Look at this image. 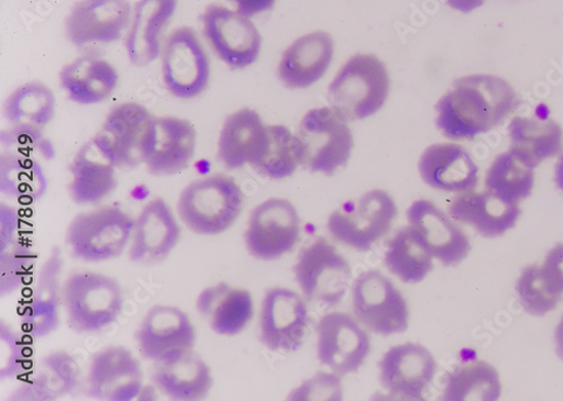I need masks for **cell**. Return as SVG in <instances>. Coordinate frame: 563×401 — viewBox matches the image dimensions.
Instances as JSON below:
<instances>
[{"instance_id":"24","label":"cell","mask_w":563,"mask_h":401,"mask_svg":"<svg viewBox=\"0 0 563 401\" xmlns=\"http://www.w3.org/2000/svg\"><path fill=\"white\" fill-rule=\"evenodd\" d=\"M177 9V0H139L125 48L132 65L146 67L163 53V33Z\"/></svg>"},{"instance_id":"45","label":"cell","mask_w":563,"mask_h":401,"mask_svg":"<svg viewBox=\"0 0 563 401\" xmlns=\"http://www.w3.org/2000/svg\"><path fill=\"white\" fill-rule=\"evenodd\" d=\"M440 2L461 13H472L481 9L486 0H440Z\"/></svg>"},{"instance_id":"12","label":"cell","mask_w":563,"mask_h":401,"mask_svg":"<svg viewBox=\"0 0 563 401\" xmlns=\"http://www.w3.org/2000/svg\"><path fill=\"white\" fill-rule=\"evenodd\" d=\"M201 22L211 48L227 66L243 69L258 59L262 36L250 18L224 7L211 5Z\"/></svg>"},{"instance_id":"23","label":"cell","mask_w":563,"mask_h":401,"mask_svg":"<svg viewBox=\"0 0 563 401\" xmlns=\"http://www.w3.org/2000/svg\"><path fill=\"white\" fill-rule=\"evenodd\" d=\"M267 142V126L260 114L243 109L225 119L220 133L218 156L228 169H239L246 165L255 167L264 156Z\"/></svg>"},{"instance_id":"34","label":"cell","mask_w":563,"mask_h":401,"mask_svg":"<svg viewBox=\"0 0 563 401\" xmlns=\"http://www.w3.org/2000/svg\"><path fill=\"white\" fill-rule=\"evenodd\" d=\"M56 112V98L52 88L42 82H27L8 98L4 116L11 125L43 130L52 123Z\"/></svg>"},{"instance_id":"28","label":"cell","mask_w":563,"mask_h":401,"mask_svg":"<svg viewBox=\"0 0 563 401\" xmlns=\"http://www.w3.org/2000/svg\"><path fill=\"white\" fill-rule=\"evenodd\" d=\"M197 308L210 328L221 336H236L254 318V302L246 290L220 283L203 290Z\"/></svg>"},{"instance_id":"22","label":"cell","mask_w":563,"mask_h":401,"mask_svg":"<svg viewBox=\"0 0 563 401\" xmlns=\"http://www.w3.org/2000/svg\"><path fill=\"white\" fill-rule=\"evenodd\" d=\"M418 169L422 181L439 191L460 194L479 185V167L461 145H432L421 155Z\"/></svg>"},{"instance_id":"37","label":"cell","mask_w":563,"mask_h":401,"mask_svg":"<svg viewBox=\"0 0 563 401\" xmlns=\"http://www.w3.org/2000/svg\"><path fill=\"white\" fill-rule=\"evenodd\" d=\"M501 394L497 370L489 364L476 360L460 366L450 375L442 394L445 401H496Z\"/></svg>"},{"instance_id":"47","label":"cell","mask_w":563,"mask_h":401,"mask_svg":"<svg viewBox=\"0 0 563 401\" xmlns=\"http://www.w3.org/2000/svg\"><path fill=\"white\" fill-rule=\"evenodd\" d=\"M554 338L556 354L559 358L563 361V318L556 326Z\"/></svg>"},{"instance_id":"30","label":"cell","mask_w":563,"mask_h":401,"mask_svg":"<svg viewBox=\"0 0 563 401\" xmlns=\"http://www.w3.org/2000/svg\"><path fill=\"white\" fill-rule=\"evenodd\" d=\"M119 74L109 62L84 56L65 66L60 83L68 99L80 105H93L107 101L115 91Z\"/></svg>"},{"instance_id":"29","label":"cell","mask_w":563,"mask_h":401,"mask_svg":"<svg viewBox=\"0 0 563 401\" xmlns=\"http://www.w3.org/2000/svg\"><path fill=\"white\" fill-rule=\"evenodd\" d=\"M117 168L96 140L87 143L70 165L73 200L81 205L103 201L117 188Z\"/></svg>"},{"instance_id":"18","label":"cell","mask_w":563,"mask_h":401,"mask_svg":"<svg viewBox=\"0 0 563 401\" xmlns=\"http://www.w3.org/2000/svg\"><path fill=\"white\" fill-rule=\"evenodd\" d=\"M407 218L409 226L416 231L432 256L444 266L457 265L471 253V241L433 202H413L407 211Z\"/></svg>"},{"instance_id":"21","label":"cell","mask_w":563,"mask_h":401,"mask_svg":"<svg viewBox=\"0 0 563 401\" xmlns=\"http://www.w3.org/2000/svg\"><path fill=\"white\" fill-rule=\"evenodd\" d=\"M179 238L180 229L169 204L155 199L134 221L129 257L139 264L161 263L169 256Z\"/></svg>"},{"instance_id":"42","label":"cell","mask_w":563,"mask_h":401,"mask_svg":"<svg viewBox=\"0 0 563 401\" xmlns=\"http://www.w3.org/2000/svg\"><path fill=\"white\" fill-rule=\"evenodd\" d=\"M3 147L11 153L27 155L33 151H38L45 158L51 159L55 152L52 143L43 136V130L20 125H11L9 130L2 132Z\"/></svg>"},{"instance_id":"9","label":"cell","mask_w":563,"mask_h":401,"mask_svg":"<svg viewBox=\"0 0 563 401\" xmlns=\"http://www.w3.org/2000/svg\"><path fill=\"white\" fill-rule=\"evenodd\" d=\"M397 214L395 200L373 190L336 210L328 220V231L338 242L367 252L390 232Z\"/></svg>"},{"instance_id":"8","label":"cell","mask_w":563,"mask_h":401,"mask_svg":"<svg viewBox=\"0 0 563 401\" xmlns=\"http://www.w3.org/2000/svg\"><path fill=\"white\" fill-rule=\"evenodd\" d=\"M155 120L136 103L115 107L108 115L99 135L93 138L118 168L146 164L155 142Z\"/></svg>"},{"instance_id":"5","label":"cell","mask_w":563,"mask_h":401,"mask_svg":"<svg viewBox=\"0 0 563 401\" xmlns=\"http://www.w3.org/2000/svg\"><path fill=\"white\" fill-rule=\"evenodd\" d=\"M332 108L309 111L302 119L297 138L301 164L313 172L333 175L351 158L354 140L352 131Z\"/></svg>"},{"instance_id":"33","label":"cell","mask_w":563,"mask_h":401,"mask_svg":"<svg viewBox=\"0 0 563 401\" xmlns=\"http://www.w3.org/2000/svg\"><path fill=\"white\" fill-rule=\"evenodd\" d=\"M387 247L388 270L404 283H419L433 270V256L411 226L399 231Z\"/></svg>"},{"instance_id":"17","label":"cell","mask_w":563,"mask_h":401,"mask_svg":"<svg viewBox=\"0 0 563 401\" xmlns=\"http://www.w3.org/2000/svg\"><path fill=\"white\" fill-rule=\"evenodd\" d=\"M438 365L424 346L407 343L390 348L380 364V379L393 397L405 400H424Z\"/></svg>"},{"instance_id":"20","label":"cell","mask_w":563,"mask_h":401,"mask_svg":"<svg viewBox=\"0 0 563 401\" xmlns=\"http://www.w3.org/2000/svg\"><path fill=\"white\" fill-rule=\"evenodd\" d=\"M143 371L135 356L123 346L99 352L90 364L89 392L108 401H130L143 389Z\"/></svg>"},{"instance_id":"38","label":"cell","mask_w":563,"mask_h":401,"mask_svg":"<svg viewBox=\"0 0 563 401\" xmlns=\"http://www.w3.org/2000/svg\"><path fill=\"white\" fill-rule=\"evenodd\" d=\"M60 267L59 257L54 255L41 272L32 309L26 315L30 330L37 336L52 333L58 325Z\"/></svg>"},{"instance_id":"31","label":"cell","mask_w":563,"mask_h":401,"mask_svg":"<svg viewBox=\"0 0 563 401\" xmlns=\"http://www.w3.org/2000/svg\"><path fill=\"white\" fill-rule=\"evenodd\" d=\"M508 136V151L533 168L562 154L563 130L552 118L515 116Z\"/></svg>"},{"instance_id":"35","label":"cell","mask_w":563,"mask_h":401,"mask_svg":"<svg viewBox=\"0 0 563 401\" xmlns=\"http://www.w3.org/2000/svg\"><path fill=\"white\" fill-rule=\"evenodd\" d=\"M534 169L509 151L505 152L498 155L487 169L486 190L507 202L520 203L533 192Z\"/></svg>"},{"instance_id":"13","label":"cell","mask_w":563,"mask_h":401,"mask_svg":"<svg viewBox=\"0 0 563 401\" xmlns=\"http://www.w3.org/2000/svg\"><path fill=\"white\" fill-rule=\"evenodd\" d=\"M300 235L301 221L294 204L284 199H271L253 210L245 241L254 257L274 260L290 253Z\"/></svg>"},{"instance_id":"16","label":"cell","mask_w":563,"mask_h":401,"mask_svg":"<svg viewBox=\"0 0 563 401\" xmlns=\"http://www.w3.org/2000/svg\"><path fill=\"white\" fill-rule=\"evenodd\" d=\"M317 333L319 360L341 376L356 372L371 352L367 333L347 314L324 315Z\"/></svg>"},{"instance_id":"1","label":"cell","mask_w":563,"mask_h":401,"mask_svg":"<svg viewBox=\"0 0 563 401\" xmlns=\"http://www.w3.org/2000/svg\"><path fill=\"white\" fill-rule=\"evenodd\" d=\"M520 104L506 79L489 74L456 79L437 104V125L452 142L474 141L497 127Z\"/></svg>"},{"instance_id":"2","label":"cell","mask_w":563,"mask_h":401,"mask_svg":"<svg viewBox=\"0 0 563 401\" xmlns=\"http://www.w3.org/2000/svg\"><path fill=\"white\" fill-rule=\"evenodd\" d=\"M245 197L233 178L217 174L201 178L181 192L178 214L196 234L216 236L229 230L244 208Z\"/></svg>"},{"instance_id":"40","label":"cell","mask_w":563,"mask_h":401,"mask_svg":"<svg viewBox=\"0 0 563 401\" xmlns=\"http://www.w3.org/2000/svg\"><path fill=\"white\" fill-rule=\"evenodd\" d=\"M78 378V366L66 353H55L45 358L32 386L26 390L31 399L51 400L74 389Z\"/></svg>"},{"instance_id":"36","label":"cell","mask_w":563,"mask_h":401,"mask_svg":"<svg viewBox=\"0 0 563 401\" xmlns=\"http://www.w3.org/2000/svg\"><path fill=\"white\" fill-rule=\"evenodd\" d=\"M48 188L42 166L27 155L7 152L0 156V190L20 202L40 200Z\"/></svg>"},{"instance_id":"7","label":"cell","mask_w":563,"mask_h":401,"mask_svg":"<svg viewBox=\"0 0 563 401\" xmlns=\"http://www.w3.org/2000/svg\"><path fill=\"white\" fill-rule=\"evenodd\" d=\"M295 272L307 300L324 309L341 303L352 281L349 261L323 237L300 252Z\"/></svg>"},{"instance_id":"10","label":"cell","mask_w":563,"mask_h":401,"mask_svg":"<svg viewBox=\"0 0 563 401\" xmlns=\"http://www.w3.org/2000/svg\"><path fill=\"white\" fill-rule=\"evenodd\" d=\"M162 74L164 85L174 98L191 100L206 91L211 77L210 59L191 27L177 29L166 40Z\"/></svg>"},{"instance_id":"44","label":"cell","mask_w":563,"mask_h":401,"mask_svg":"<svg viewBox=\"0 0 563 401\" xmlns=\"http://www.w3.org/2000/svg\"><path fill=\"white\" fill-rule=\"evenodd\" d=\"M231 2L236 5L238 12L247 18H252L269 11L276 0H231Z\"/></svg>"},{"instance_id":"15","label":"cell","mask_w":563,"mask_h":401,"mask_svg":"<svg viewBox=\"0 0 563 401\" xmlns=\"http://www.w3.org/2000/svg\"><path fill=\"white\" fill-rule=\"evenodd\" d=\"M135 338L141 354L158 364L192 350L197 331L179 308L155 305L141 323Z\"/></svg>"},{"instance_id":"46","label":"cell","mask_w":563,"mask_h":401,"mask_svg":"<svg viewBox=\"0 0 563 401\" xmlns=\"http://www.w3.org/2000/svg\"><path fill=\"white\" fill-rule=\"evenodd\" d=\"M553 178L556 188L563 193V154H561L556 160Z\"/></svg>"},{"instance_id":"19","label":"cell","mask_w":563,"mask_h":401,"mask_svg":"<svg viewBox=\"0 0 563 401\" xmlns=\"http://www.w3.org/2000/svg\"><path fill=\"white\" fill-rule=\"evenodd\" d=\"M128 0H81L66 22L67 36L77 47L118 41L130 24Z\"/></svg>"},{"instance_id":"6","label":"cell","mask_w":563,"mask_h":401,"mask_svg":"<svg viewBox=\"0 0 563 401\" xmlns=\"http://www.w3.org/2000/svg\"><path fill=\"white\" fill-rule=\"evenodd\" d=\"M134 220L115 207H104L78 214L67 232L73 255L85 261L119 257L128 247Z\"/></svg>"},{"instance_id":"25","label":"cell","mask_w":563,"mask_h":401,"mask_svg":"<svg viewBox=\"0 0 563 401\" xmlns=\"http://www.w3.org/2000/svg\"><path fill=\"white\" fill-rule=\"evenodd\" d=\"M450 214L461 224L474 227L481 235L495 238L516 226L521 215L520 203L503 200L493 192H465L455 197Z\"/></svg>"},{"instance_id":"27","label":"cell","mask_w":563,"mask_h":401,"mask_svg":"<svg viewBox=\"0 0 563 401\" xmlns=\"http://www.w3.org/2000/svg\"><path fill=\"white\" fill-rule=\"evenodd\" d=\"M155 142L146 161L150 174L170 176L190 164L197 149V131L186 120L162 116L155 120Z\"/></svg>"},{"instance_id":"39","label":"cell","mask_w":563,"mask_h":401,"mask_svg":"<svg viewBox=\"0 0 563 401\" xmlns=\"http://www.w3.org/2000/svg\"><path fill=\"white\" fill-rule=\"evenodd\" d=\"M268 142L261 161L253 167L260 175L282 180L291 176L300 160V143L285 125H267Z\"/></svg>"},{"instance_id":"11","label":"cell","mask_w":563,"mask_h":401,"mask_svg":"<svg viewBox=\"0 0 563 401\" xmlns=\"http://www.w3.org/2000/svg\"><path fill=\"white\" fill-rule=\"evenodd\" d=\"M353 310L358 322L373 333L388 336L408 330L407 302L395 283L379 271H367L355 280Z\"/></svg>"},{"instance_id":"32","label":"cell","mask_w":563,"mask_h":401,"mask_svg":"<svg viewBox=\"0 0 563 401\" xmlns=\"http://www.w3.org/2000/svg\"><path fill=\"white\" fill-rule=\"evenodd\" d=\"M154 381L163 393L177 401L202 400L213 383L209 366L194 349L158 363Z\"/></svg>"},{"instance_id":"41","label":"cell","mask_w":563,"mask_h":401,"mask_svg":"<svg viewBox=\"0 0 563 401\" xmlns=\"http://www.w3.org/2000/svg\"><path fill=\"white\" fill-rule=\"evenodd\" d=\"M516 292L529 314L544 316L554 310L563 292L548 277L543 266L527 267L516 283Z\"/></svg>"},{"instance_id":"4","label":"cell","mask_w":563,"mask_h":401,"mask_svg":"<svg viewBox=\"0 0 563 401\" xmlns=\"http://www.w3.org/2000/svg\"><path fill=\"white\" fill-rule=\"evenodd\" d=\"M63 298L68 322L78 333L108 328L120 318L124 303L118 281L96 272L73 275L64 286Z\"/></svg>"},{"instance_id":"43","label":"cell","mask_w":563,"mask_h":401,"mask_svg":"<svg viewBox=\"0 0 563 401\" xmlns=\"http://www.w3.org/2000/svg\"><path fill=\"white\" fill-rule=\"evenodd\" d=\"M542 266L554 286L563 292V244L549 252Z\"/></svg>"},{"instance_id":"3","label":"cell","mask_w":563,"mask_h":401,"mask_svg":"<svg viewBox=\"0 0 563 401\" xmlns=\"http://www.w3.org/2000/svg\"><path fill=\"white\" fill-rule=\"evenodd\" d=\"M389 89L385 64L372 55H357L342 67L328 91L332 109L346 121H355L380 111Z\"/></svg>"},{"instance_id":"14","label":"cell","mask_w":563,"mask_h":401,"mask_svg":"<svg viewBox=\"0 0 563 401\" xmlns=\"http://www.w3.org/2000/svg\"><path fill=\"white\" fill-rule=\"evenodd\" d=\"M310 318L302 298L289 289L276 288L264 298L261 314V338L278 353H294L305 343Z\"/></svg>"},{"instance_id":"26","label":"cell","mask_w":563,"mask_h":401,"mask_svg":"<svg viewBox=\"0 0 563 401\" xmlns=\"http://www.w3.org/2000/svg\"><path fill=\"white\" fill-rule=\"evenodd\" d=\"M334 57V41L325 32L299 37L282 57L278 75L289 88H308L320 80Z\"/></svg>"}]
</instances>
